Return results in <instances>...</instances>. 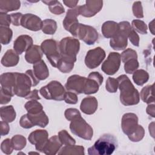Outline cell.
Here are the masks:
<instances>
[{
  "instance_id": "1",
  "label": "cell",
  "mask_w": 155,
  "mask_h": 155,
  "mask_svg": "<svg viewBox=\"0 0 155 155\" xmlns=\"http://www.w3.org/2000/svg\"><path fill=\"white\" fill-rule=\"evenodd\" d=\"M117 79L120 90V102L125 106L137 105L140 101L139 93L128 76L122 74Z\"/></svg>"
},
{
  "instance_id": "2",
  "label": "cell",
  "mask_w": 155,
  "mask_h": 155,
  "mask_svg": "<svg viewBox=\"0 0 155 155\" xmlns=\"http://www.w3.org/2000/svg\"><path fill=\"white\" fill-rule=\"evenodd\" d=\"M117 139L112 134H104L88 148L89 155H110L117 148Z\"/></svg>"
},
{
  "instance_id": "3",
  "label": "cell",
  "mask_w": 155,
  "mask_h": 155,
  "mask_svg": "<svg viewBox=\"0 0 155 155\" xmlns=\"http://www.w3.org/2000/svg\"><path fill=\"white\" fill-rule=\"evenodd\" d=\"M61 59L71 63L76 61V55L80 49V42L76 38L66 37L59 42Z\"/></svg>"
},
{
  "instance_id": "4",
  "label": "cell",
  "mask_w": 155,
  "mask_h": 155,
  "mask_svg": "<svg viewBox=\"0 0 155 155\" xmlns=\"http://www.w3.org/2000/svg\"><path fill=\"white\" fill-rule=\"evenodd\" d=\"M119 29L117 33L110 41V47L115 50H122L126 48L128 45L127 38L131 26L128 21H122L118 23Z\"/></svg>"
},
{
  "instance_id": "5",
  "label": "cell",
  "mask_w": 155,
  "mask_h": 155,
  "mask_svg": "<svg viewBox=\"0 0 155 155\" xmlns=\"http://www.w3.org/2000/svg\"><path fill=\"white\" fill-rule=\"evenodd\" d=\"M63 85L57 81H52L47 85L42 87L39 90V93L45 99L48 100L62 101L65 93Z\"/></svg>"
},
{
  "instance_id": "6",
  "label": "cell",
  "mask_w": 155,
  "mask_h": 155,
  "mask_svg": "<svg viewBox=\"0 0 155 155\" xmlns=\"http://www.w3.org/2000/svg\"><path fill=\"white\" fill-rule=\"evenodd\" d=\"M41 48L51 65L57 68L58 64L61 59L59 43L53 39H46L42 42Z\"/></svg>"
},
{
  "instance_id": "7",
  "label": "cell",
  "mask_w": 155,
  "mask_h": 155,
  "mask_svg": "<svg viewBox=\"0 0 155 155\" xmlns=\"http://www.w3.org/2000/svg\"><path fill=\"white\" fill-rule=\"evenodd\" d=\"M70 129L72 133L85 140H91L93 135L92 127L81 116L71 121Z\"/></svg>"
},
{
  "instance_id": "8",
  "label": "cell",
  "mask_w": 155,
  "mask_h": 155,
  "mask_svg": "<svg viewBox=\"0 0 155 155\" xmlns=\"http://www.w3.org/2000/svg\"><path fill=\"white\" fill-rule=\"evenodd\" d=\"M73 36L76 39L82 40L87 45H93L97 41L99 35L94 27L88 25L79 24Z\"/></svg>"
},
{
  "instance_id": "9",
  "label": "cell",
  "mask_w": 155,
  "mask_h": 155,
  "mask_svg": "<svg viewBox=\"0 0 155 155\" xmlns=\"http://www.w3.org/2000/svg\"><path fill=\"white\" fill-rule=\"evenodd\" d=\"M32 83L30 78L26 73L16 72V84L14 88L15 94L25 97L30 93Z\"/></svg>"
},
{
  "instance_id": "10",
  "label": "cell",
  "mask_w": 155,
  "mask_h": 155,
  "mask_svg": "<svg viewBox=\"0 0 155 155\" xmlns=\"http://www.w3.org/2000/svg\"><path fill=\"white\" fill-rule=\"evenodd\" d=\"M105 56V52L101 47H98L90 50L85 57V65L90 69L95 68L102 63Z\"/></svg>"
},
{
  "instance_id": "11",
  "label": "cell",
  "mask_w": 155,
  "mask_h": 155,
  "mask_svg": "<svg viewBox=\"0 0 155 155\" xmlns=\"http://www.w3.org/2000/svg\"><path fill=\"white\" fill-rule=\"evenodd\" d=\"M120 62V54L117 52H111L102 64L101 70L108 75H113L119 70Z\"/></svg>"
},
{
  "instance_id": "12",
  "label": "cell",
  "mask_w": 155,
  "mask_h": 155,
  "mask_svg": "<svg viewBox=\"0 0 155 155\" xmlns=\"http://www.w3.org/2000/svg\"><path fill=\"white\" fill-rule=\"evenodd\" d=\"M79 6L68 10L62 24L64 28L74 36L79 24L78 19L79 16Z\"/></svg>"
},
{
  "instance_id": "13",
  "label": "cell",
  "mask_w": 155,
  "mask_h": 155,
  "mask_svg": "<svg viewBox=\"0 0 155 155\" xmlns=\"http://www.w3.org/2000/svg\"><path fill=\"white\" fill-rule=\"evenodd\" d=\"M87 78L78 74L70 76L67 81L65 87L67 91H70L79 94L84 93Z\"/></svg>"
},
{
  "instance_id": "14",
  "label": "cell",
  "mask_w": 155,
  "mask_h": 155,
  "mask_svg": "<svg viewBox=\"0 0 155 155\" xmlns=\"http://www.w3.org/2000/svg\"><path fill=\"white\" fill-rule=\"evenodd\" d=\"M103 81L104 78L99 72L93 71L90 73L86 79L84 93L85 94L96 93L98 91Z\"/></svg>"
},
{
  "instance_id": "15",
  "label": "cell",
  "mask_w": 155,
  "mask_h": 155,
  "mask_svg": "<svg viewBox=\"0 0 155 155\" xmlns=\"http://www.w3.org/2000/svg\"><path fill=\"white\" fill-rule=\"evenodd\" d=\"M138 117L133 113H125L123 115L121 127L123 132L129 136L133 133L138 128Z\"/></svg>"
},
{
  "instance_id": "16",
  "label": "cell",
  "mask_w": 155,
  "mask_h": 155,
  "mask_svg": "<svg viewBox=\"0 0 155 155\" xmlns=\"http://www.w3.org/2000/svg\"><path fill=\"white\" fill-rule=\"evenodd\" d=\"M48 134L45 130H36L31 132L28 137L29 142L35 145L37 151L42 153L43 148L48 140Z\"/></svg>"
},
{
  "instance_id": "17",
  "label": "cell",
  "mask_w": 155,
  "mask_h": 155,
  "mask_svg": "<svg viewBox=\"0 0 155 155\" xmlns=\"http://www.w3.org/2000/svg\"><path fill=\"white\" fill-rule=\"evenodd\" d=\"M102 6V1H86L84 5L79 6V13L84 17L90 18L100 12Z\"/></svg>"
},
{
  "instance_id": "18",
  "label": "cell",
  "mask_w": 155,
  "mask_h": 155,
  "mask_svg": "<svg viewBox=\"0 0 155 155\" xmlns=\"http://www.w3.org/2000/svg\"><path fill=\"white\" fill-rule=\"evenodd\" d=\"M21 25L29 30L36 31L42 29V21L39 16L27 13L23 15Z\"/></svg>"
},
{
  "instance_id": "19",
  "label": "cell",
  "mask_w": 155,
  "mask_h": 155,
  "mask_svg": "<svg viewBox=\"0 0 155 155\" xmlns=\"http://www.w3.org/2000/svg\"><path fill=\"white\" fill-rule=\"evenodd\" d=\"M0 79L1 88L13 97L15 95L14 88L16 84V72L2 73Z\"/></svg>"
},
{
  "instance_id": "20",
  "label": "cell",
  "mask_w": 155,
  "mask_h": 155,
  "mask_svg": "<svg viewBox=\"0 0 155 155\" xmlns=\"http://www.w3.org/2000/svg\"><path fill=\"white\" fill-rule=\"evenodd\" d=\"M33 39L29 35H20L14 41V50L18 54H21L24 51L26 52L33 45Z\"/></svg>"
},
{
  "instance_id": "21",
  "label": "cell",
  "mask_w": 155,
  "mask_h": 155,
  "mask_svg": "<svg viewBox=\"0 0 155 155\" xmlns=\"http://www.w3.org/2000/svg\"><path fill=\"white\" fill-rule=\"evenodd\" d=\"M62 145L58 136L54 135L48 139L42 153L47 155H54L58 153Z\"/></svg>"
},
{
  "instance_id": "22",
  "label": "cell",
  "mask_w": 155,
  "mask_h": 155,
  "mask_svg": "<svg viewBox=\"0 0 155 155\" xmlns=\"http://www.w3.org/2000/svg\"><path fill=\"white\" fill-rule=\"evenodd\" d=\"M98 102L94 96H88L84 98L80 105L81 110L86 114H92L97 108Z\"/></svg>"
},
{
  "instance_id": "23",
  "label": "cell",
  "mask_w": 155,
  "mask_h": 155,
  "mask_svg": "<svg viewBox=\"0 0 155 155\" xmlns=\"http://www.w3.org/2000/svg\"><path fill=\"white\" fill-rule=\"evenodd\" d=\"M43 55L42 50L41 46L33 45L25 54V59L26 61L30 64H36L42 60Z\"/></svg>"
},
{
  "instance_id": "24",
  "label": "cell",
  "mask_w": 155,
  "mask_h": 155,
  "mask_svg": "<svg viewBox=\"0 0 155 155\" xmlns=\"http://www.w3.org/2000/svg\"><path fill=\"white\" fill-rule=\"evenodd\" d=\"M19 60V54L13 50H8L1 59V64L6 67L16 66Z\"/></svg>"
},
{
  "instance_id": "25",
  "label": "cell",
  "mask_w": 155,
  "mask_h": 155,
  "mask_svg": "<svg viewBox=\"0 0 155 155\" xmlns=\"http://www.w3.org/2000/svg\"><path fill=\"white\" fill-rule=\"evenodd\" d=\"M27 115L33 126H39L44 128L49 122L48 117L43 110L36 114L27 113Z\"/></svg>"
},
{
  "instance_id": "26",
  "label": "cell",
  "mask_w": 155,
  "mask_h": 155,
  "mask_svg": "<svg viewBox=\"0 0 155 155\" xmlns=\"http://www.w3.org/2000/svg\"><path fill=\"white\" fill-rule=\"evenodd\" d=\"M33 72L39 81L46 79L49 76L48 68L43 60H41L33 65Z\"/></svg>"
},
{
  "instance_id": "27",
  "label": "cell",
  "mask_w": 155,
  "mask_h": 155,
  "mask_svg": "<svg viewBox=\"0 0 155 155\" xmlns=\"http://www.w3.org/2000/svg\"><path fill=\"white\" fill-rule=\"evenodd\" d=\"M118 29V23L111 21L105 22L101 28L102 35L106 38H112L117 33Z\"/></svg>"
},
{
  "instance_id": "28",
  "label": "cell",
  "mask_w": 155,
  "mask_h": 155,
  "mask_svg": "<svg viewBox=\"0 0 155 155\" xmlns=\"http://www.w3.org/2000/svg\"><path fill=\"white\" fill-rule=\"evenodd\" d=\"M21 7V2L18 0H1L0 13H5L17 10Z\"/></svg>"
},
{
  "instance_id": "29",
  "label": "cell",
  "mask_w": 155,
  "mask_h": 155,
  "mask_svg": "<svg viewBox=\"0 0 155 155\" xmlns=\"http://www.w3.org/2000/svg\"><path fill=\"white\" fill-rule=\"evenodd\" d=\"M1 118L2 120L7 122H12L16 118V111L12 105H8L1 107Z\"/></svg>"
},
{
  "instance_id": "30",
  "label": "cell",
  "mask_w": 155,
  "mask_h": 155,
  "mask_svg": "<svg viewBox=\"0 0 155 155\" xmlns=\"http://www.w3.org/2000/svg\"><path fill=\"white\" fill-rule=\"evenodd\" d=\"M58 154H78L84 155V147L81 145H65L58 151Z\"/></svg>"
},
{
  "instance_id": "31",
  "label": "cell",
  "mask_w": 155,
  "mask_h": 155,
  "mask_svg": "<svg viewBox=\"0 0 155 155\" xmlns=\"http://www.w3.org/2000/svg\"><path fill=\"white\" fill-rule=\"evenodd\" d=\"M139 96L144 102L148 104H150L151 103L154 104V97L153 95V84L144 87L142 89Z\"/></svg>"
},
{
  "instance_id": "32",
  "label": "cell",
  "mask_w": 155,
  "mask_h": 155,
  "mask_svg": "<svg viewBox=\"0 0 155 155\" xmlns=\"http://www.w3.org/2000/svg\"><path fill=\"white\" fill-rule=\"evenodd\" d=\"M133 79L137 85L142 86L148 81L149 74L144 70H137L133 73Z\"/></svg>"
},
{
  "instance_id": "33",
  "label": "cell",
  "mask_w": 155,
  "mask_h": 155,
  "mask_svg": "<svg viewBox=\"0 0 155 155\" xmlns=\"http://www.w3.org/2000/svg\"><path fill=\"white\" fill-rule=\"evenodd\" d=\"M42 2L48 6L50 11L53 14L59 15L65 12L63 5L58 1H42Z\"/></svg>"
},
{
  "instance_id": "34",
  "label": "cell",
  "mask_w": 155,
  "mask_h": 155,
  "mask_svg": "<svg viewBox=\"0 0 155 155\" xmlns=\"http://www.w3.org/2000/svg\"><path fill=\"white\" fill-rule=\"evenodd\" d=\"M57 29V23L51 19H46L42 21V31L46 35H53Z\"/></svg>"
},
{
  "instance_id": "35",
  "label": "cell",
  "mask_w": 155,
  "mask_h": 155,
  "mask_svg": "<svg viewBox=\"0 0 155 155\" xmlns=\"http://www.w3.org/2000/svg\"><path fill=\"white\" fill-rule=\"evenodd\" d=\"M25 108L29 114H36L43 110V107L39 102L35 100H30L25 103Z\"/></svg>"
},
{
  "instance_id": "36",
  "label": "cell",
  "mask_w": 155,
  "mask_h": 155,
  "mask_svg": "<svg viewBox=\"0 0 155 155\" xmlns=\"http://www.w3.org/2000/svg\"><path fill=\"white\" fill-rule=\"evenodd\" d=\"M12 36L13 31L9 27L0 26V40L2 45L9 44Z\"/></svg>"
},
{
  "instance_id": "37",
  "label": "cell",
  "mask_w": 155,
  "mask_h": 155,
  "mask_svg": "<svg viewBox=\"0 0 155 155\" xmlns=\"http://www.w3.org/2000/svg\"><path fill=\"white\" fill-rule=\"evenodd\" d=\"M11 142L13 149L18 151L22 150L27 144L25 137L19 134H17L12 137L11 139Z\"/></svg>"
},
{
  "instance_id": "38",
  "label": "cell",
  "mask_w": 155,
  "mask_h": 155,
  "mask_svg": "<svg viewBox=\"0 0 155 155\" xmlns=\"http://www.w3.org/2000/svg\"><path fill=\"white\" fill-rule=\"evenodd\" d=\"M58 137L62 145H73L76 143L74 139L65 130H61L58 133Z\"/></svg>"
},
{
  "instance_id": "39",
  "label": "cell",
  "mask_w": 155,
  "mask_h": 155,
  "mask_svg": "<svg viewBox=\"0 0 155 155\" xmlns=\"http://www.w3.org/2000/svg\"><path fill=\"white\" fill-rule=\"evenodd\" d=\"M131 27L134 30L138 33L145 35L147 34V25L146 24L140 19H134L131 22Z\"/></svg>"
},
{
  "instance_id": "40",
  "label": "cell",
  "mask_w": 155,
  "mask_h": 155,
  "mask_svg": "<svg viewBox=\"0 0 155 155\" xmlns=\"http://www.w3.org/2000/svg\"><path fill=\"white\" fill-rule=\"evenodd\" d=\"M145 135V130L142 125H139L137 129L131 134L128 136L129 139L134 142H137L141 140Z\"/></svg>"
},
{
  "instance_id": "41",
  "label": "cell",
  "mask_w": 155,
  "mask_h": 155,
  "mask_svg": "<svg viewBox=\"0 0 155 155\" xmlns=\"http://www.w3.org/2000/svg\"><path fill=\"white\" fill-rule=\"evenodd\" d=\"M125 71L128 74L133 73L139 67V62L136 59H133L124 63Z\"/></svg>"
},
{
  "instance_id": "42",
  "label": "cell",
  "mask_w": 155,
  "mask_h": 155,
  "mask_svg": "<svg viewBox=\"0 0 155 155\" xmlns=\"http://www.w3.org/2000/svg\"><path fill=\"white\" fill-rule=\"evenodd\" d=\"M73 67H74V63L69 62L62 59H60L57 66V68H58L60 71L64 73H70L73 69Z\"/></svg>"
},
{
  "instance_id": "43",
  "label": "cell",
  "mask_w": 155,
  "mask_h": 155,
  "mask_svg": "<svg viewBox=\"0 0 155 155\" xmlns=\"http://www.w3.org/2000/svg\"><path fill=\"white\" fill-rule=\"evenodd\" d=\"M120 59L124 63H125L128 61L133 59H137V54L135 50L128 48L120 54Z\"/></svg>"
},
{
  "instance_id": "44",
  "label": "cell",
  "mask_w": 155,
  "mask_h": 155,
  "mask_svg": "<svg viewBox=\"0 0 155 155\" xmlns=\"http://www.w3.org/2000/svg\"><path fill=\"white\" fill-rule=\"evenodd\" d=\"M105 88L110 93H116L118 88L117 79L109 77L106 81Z\"/></svg>"
},
{
  "instance_id": "45",
  "label": "cell",
  "mask_w": 155,
  "mask_h": 155,
  "mask_svg": "<svg viewBox=\"0 0 155 155\" xmlns=\"http://www.w3.org/2000/svg\"><path fill=\"white\" fill-rule=\"evenodd\" d=\"M65 117L67 120L69 121H71L80 116H81L80 112L76 108H68L65 110L64 113Z\"/></svg>"
},
{
  "instance_id": "46",
  "label": "cell",
  "mask_w": 155,
  "mask_h": 155,
  "mask_svg": "<svg viewBox=\"0 0 155 155\" xmlns=\"http://www.w3.org/2000/svg\"><path fill=\"white\" fill-rule=\"evenodd\" d=\"M1 150L4 153L6 154H10L13 152V150H14L12 144L11 139H4L1 143Z\"/></svg>"
},
{
  "instance_id": "47",
  "label": "cell",
  "mask_w": 155,
  "mask_h": 155,
  "mask_svg": "<svg viewBox=\"0 0 155 155\" xmlns=\"http://www.w3.org/2000/svg\"><path fill=\"white\" fill-rule=\"evenodd\" d=\"M133 13L134 16L137 18H143V9L141 2L136 1L134 2L133 5Z\"/></svg>"
},
{
  "instance_id": "48",
  "label": "cell",
  "mask_w": 155,
  "mask_h": 155,
  "mask_svg": "<svg viewBox=\"0 0 155 155\" xmlns=\"http://www.w3.org/2000/svg\"><path fill=\"white\" fill-rule=\"evenodd\" d=\"M64 100L67 104H76L78 102V99L76 93L70 91H67L65 93Z\"/></svg>"
},
{
  "instance_id": "49",
  "label": "cell",
  "mask_w": 155,
  "mask_h": 155,
  "mask_svg": "<svg viewBox=\"0 0 155 155\" xmlns=\"http://www.w3.org/2000/svg\"><path fill=\"white\" fill-rule=\"evenodd\" d=\"M12 22L10 15L5 13H0V26L8 27Z\"/></svg>"
},
{
  "instance_id": "50",
  "label": "cell",
  "mask_w": 155,
  "mask_h": 155,
  "mask_svg": "<svg viewBox=\"0 0 155 155\" xmlns=\"http://www.w3.org/2000/svg\"><path fill=\"white\" fill-rule=\"evenodd\" d=\"M128 38H129L130 42L133 45L136 47L139 46V36L137 35V33L136 32V31H134L132 28V27L129 33Z\"/></svg>"
},
{
  "instance_id": "51",
  "label": "cell",
  "mask_w": 155,
  "mask_h": 155,
  "mask_svg": "<svg viewBox=\"0 0 155 155\" xmlns=\"http://www.w3.org/2000/svg\"><path fill=\"white\" fill-rule=\"evenodd\" d=\"M19 124L21 125V127L24 128H30L33 127H34L32 124V123L31 122L30 120L29 119L27 114H25L24 115H23L19 120Z\"/></svg>"
},
{
  "instance_id": "52",
  "label": "cell",
  "mask_w": 155,
  "mask_h": 155,
  "mask_svg": "<svg viewBox=\"0 0 155 155\" xmlns=\"http://www.w3.org/2000/svg\"><path fill=\"white\" fill-rule=\"evenodd\" d=\"M12 96L6 93L2 88L0 90V104L1 105L6 104L8 103L12 99Z\"/></svg>"
},
{
  "instance_id": "53",
  "label": "cell",
  "mask_w": 155,
  "mask_h": 155,
  "mask_svg": "<svg viewBox=\"0 0 155 155\" xmlns=\"http://www.w3.org/2000/svg\"><path fill=\"white\" fill-rule=\"evenodd\" d=\"M11 18L12 23L13 25L15 26H19L21 25V19L22 18L23 15L21 13H12L10 15Z\"/></svg>"
},
{
  "instance_id": "54",
  "label": "cell",
  "mask_w": 155,
  "mask_h": 155,
  "mask_svg": "<svg viewBox=\"0 0 155 155\" xmlns=\"http://www.w3.org/2000/svg\"><path fill=\"white\" fill-rule=\"evenodd\" d=\"M25 73L29 76L31 81L32 83V87H35L39 83V80L37 78V77L35 76L33 70H28L25 71Z\"/></svg>"
},
{
  "instance_id": "55",
  "label": "cell",
  "mask_w": 155,
  "mask_h": 155,
  "mask_svg": "<svg viewBox=\"0 0 155 155\" xmlns=\"http://www.w3.org/2000/svg\"><path fill=\"white\" fill-rule=\"evenodd\" d=\"M10 131V127L8 122L4 120L1 121V136L7 135Z\"/></svg>"
},
{
  "instance_id": "56",
  "label": "cell",
  "mask_w": 155,
  "mask_h": 155,
  "mask_svg": "<svg viewBox=\"0 0 155 155\" xmlns=\"http://www.w3.org/2000/svg\"><path fill=\"white\" fill-rule=\"evenodd\" d=\"M27 100H35L38 101L41 99V97L38 95V90L35 89L30 91V93L25 97Z\"/></svg>"
},
{
  "instance_id": "57",
  "label": "cell",
  "mask_w": 155,
  "mask_h": 155,
  "mask_svg": "<svg viewBox=\"0 0 155 155\" xmlns=\"http://www.w3.org/2000/svg\"><path fill=\"white\" fill-rule=\"evenodd\" d=\"M147 113L153 117H154V104H148L147 109Z\"/></svg>"
},
{
  "instance_id": "58",
  "label": "cell",
  "mask_w": 155,
  "mask_h": 155,
  "mask_svg": "<svg viewBox=\"0 0 155 155\" xmlns=\"http://www.w3.org/2000/svg\"><path fill=\"white\" fill-rule=\"evenodd\" d=\"M79 1H63L64 4L70 8H74L76 6V4L78 3Z\"/></svg>"
},
{
  "instance_id": "59",
  "label": "cell",
  "mask_w": 155,
  "mask_h": 155,
  "mask_svg": "<svg viewBox=\"0 0 155 155\" xmlns=\"http://www.w3.org/2000/svg\"><path fill=\"white\" fill-rule=\"evenodd\" d=\"M39 154V153H36V152H30L28 153V154Z\"/></svg>"
},
{
  "instance_id": "60",
  "label": "cell",
  "mask_w": 155,
  "mask_h": 155,
  "mask_svg": "<svg viewBox=\"0 0 155 155\" xmlns=\"http://www.w3.org/2000/svg\"><path fill=\"white\" fill-rule=\"evenodd\" d=\"M25 154V153H22V152H19V153H18V154Z\"/></svg>"
}]
</instances>
